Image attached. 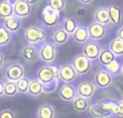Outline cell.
Instances as JSON below:
<instances>
[{"label":"cell","instance_id":"obj_32","mask_svg":"<svg viewBox=\"0 0 123 118\" xmlns=\"http://www.w3.org/2000/svg\"><path fill=\"white\" fill-rule=\"evenodd\" d=\"M31 80H29L28 77L24 76L22 80H19L18 82L16 83L17 86V90H18L19 93H27L28 92V88H29V85Z\"/></svg>","mask_w":123,"mask_h":118},{"label":"cell","instance_id":"obj_5","mask_svg":"<svg viewBox=\"0 0 123 118\" xmlns=\"http://www.w3.org/2000/svg\"><path fill=\"white\" fill-rule=\"evenodd\" d=\"M115 76H112L108 71L105 69H100L94 74L93 76V84L96 86V88L99 89H107L111 87L115 83Z\"/></svg>","mask_w":123,"mask_h":118},{"label":"cell","instance_id":"obj_30","mask_svg":"<svg viewBox=\"0 0 123 118\" xmlns=\"http://www.w3.org/2000/svg\"><path fill=\"white\" fill-rule=\"evenodd\" d=\"M58 85H60V80H58V78L48 83V84H42L43 95H51V93L55 92L58 88Z\"/></svg>","mask_w":123,"mask_h":118},{"label":"cell","instance_id":"obj_15","mask_svg":"<svg viewBox=\"0 0 123 118\" xmlns=\"http://www.w3.org/2000/svg\"><path fill=\"white\" fill-rule=\"evenodd\" d=\"M93 21L98 23L100 25L109 26L110 24V15H109V9L108 5H102L97 6L93 13Z\"/></svg>","mask_w":123,"mask_h":118},{"label":"cell","instance_id":"obj_23","mask_svg":"<svg viewBox=\"0 0 123 118\" xmlns=\"http://www.w3.org/2000/svg\"><path fill=\"white\" fill-rule=\"evenodd\" d=\"M2 25L6 27V29L8 31H10L11 33H15L17 32L22 27V19L18 18L16 16H13L11 18H8L3 21Z\"/></svg>","mask_w":123,"mask_h":118},{"label":"cell","instance_id":"obj_36","mask_svg":"<svg viewBox=\"0 0 123 118\" xmlns=\"http://www.w3.org/2000/svg\"><path fill=\"white\" fill-rule=\"evenodd\" d=\"M116 38L120 39L123 41V25H121L119 27V29L117 30V33H116Z\"/></svg>","mask_w":123,"mask_h":118},{"label":"cell","instance_id":"obj_20","mask_svg":"<svg viewBox=\"0 0 123 118\" xmlns=\"http://www.w3.org/2000/svg\"><path fill=\"white\" fill-rule=\"evenodd\" d=\"M79 26L80 25L78 24L77 19L74 18V17H70V16L64 17L63 21H62V23H61V27L63 28V29L65 30L70 37L74 36V33L76 32V30L78 29Z\"/></svg>","mask_w":123,"mask_h":118},{"label":"cell","instance_id":"obj_21","mask_svg":"<svg viewBox=\"0 0 123 118\" xmlns=\"http://www.w3.org/2000/svg\"><path fill=\"white\" fill-rule=\"evenodd\" d=\"M74 42L79 43V44H85L86 42L90 41V36H89V30H87V26L80 25L78 27V29L76 30V32L72 36Z\"/></svg>","mask_w":123,"mask_h":118},{"label":"cell","instance_id":"obj_40","mask_svg":"<svg viewBox=\"0 0 123 118\" xmlns=\"http://www.w3.org/2000/svg\"><path fill=\"white\" fill-rule=\"evenodd\" d=\"M120 74L123 76V63H122V67H121V71H120Z\"/></svg>","mask_w":123,"mask_h":118},{"label":"cell","instance_id":"obj_34","mask_svg":"<svg viewBox=\"0 0 123 118\" xmlns=\"http://www.w3.org/2000/svg\"><path fill=\"white\" fill-rule=\"evenodd\" d=\"M113 116L123 118V98L116 101L115 108H113Z\"/></svg>","mask_w":123,"mask_h":118},{"label":"cell","instance_id":"obj_16","mask_svg":"<svg viewBox=\"0 0 123 118\" xmlns=\"http://www.w3.org/2000/svg\"><path fill=\"white\" fill-rule=\"evenodd\" d=\"M58 96L63 101L65 102H72L77 97V87H74L72 84H63L58 90Z\"/></svg>","mask_w":123,"mask_h":118},{"label":"cell","instance_id":"obj_33","mask_svg":"<svg viewBox=\"0 0 123 118\" xmlns=\"http://www.w3.org/2000/svg\"><path fill=\"white\" fill-rule=\"evenodd\" d=\"M48 5L51 6L53 10L57 11V12H61V11H63L64 9H65L66 1L65 0H49Z\"/></svg>","mask_w":123,"mask_h":118},{"label":"cell","instance_id":"obj_25","mask_svg":"<svg viewBox=\"0 0 123 118\" xmlns=\"http://www.w3.org/2000/svg\"><path fill=\"white\" fill-rule=\"evenodd\" d=\"M116 59H117V57L111 53V51L109 48H102L99 54V58H98V61H99V63L102 65L106 67V65H108L109 63H111Z\"/></svg>","mask_w":123,"mask_h":118},{"label":"cell","instance_id":"obj_28","mask_svg":"<svg viewBox=\"0 0 123 118\" xmlns=\"http://www.w3.org/2000/svg\"><path fill=\"white\" fill-rule=\"evenodd\" d=\"M12 40V33L6 29L3 25H0V47L6 46Z\"/></svg>","mask_w":123,"mask_h":118},{"label":"cell","instance_id":"obj_13","mask_svg":"<svg viewBox=\"0 0 123 118\" xmlns=\"http://www.w3.org/2000/svg\"><path fill=\"white\" fill-rule=\"evenodd\" d=\"M19 57L26 63L36 62L39 59L38 57V45L25 44L19 51Z\"/></svg>","mask_w":123,"mask_h":118},{"label":"cell","instance_id":"obj_35","mask_svg":"<svg viewBox=\"0 0 123 118\" xmlns=\"http://www.w3.org/2000/svg\"><path fill=\"white\" fill-rule=\"evenodd\" d=\"M0 118H16V114L14 111L6 108V110L0 111Z\"/></svg>","mask_w":123,"mask_h":118},{"label":"cell","instance_id":"obj_39","mask_svg":"<svg viewBox=\"0 0 123 118\" xmlns=\"http://www.w3.org/2000/svg\"><path fill=\"white\" fill-rule=\"evenodd\" d=\"M4 96V82L0 80V97Z\"/></svg>","mask_w":123,"mask_h":118},{"label":"cell","instance_id":"obj_4","mask_svg":"<svg viewBox=\"0 0 123 118\" xmlns=\"http://www.w3.org/2000/svg\"><path fill=\"white\" fill-rule=\"evenodd\" d=\"M58 78V68L52 64H44L37 71V80L41 84H48Z\"/></svg>","mask_w":123,"mask_h":118},{"label":"cell","instance_id":"obj_8","mask_svg":"<svg viewBox=\"0 0 123 118\" xmlns=\"http://www.w3.org/2000/svg\"><path fill=\"white\" fill-rule=\"evenodd\" d=\"M77 77H78V74L76 73L70 63L62 64L58 68V80L64 84H72L77 80Z\"/></svg>","mask_w":123,"mask_h":118},{"label":"cell","instance_id":"obj_38","mask_svg":"<svg viewBox=\"0 0 123 118\" xmlns=\"http://www.w3.org/2000/svg\"><path fill=\"white\" fill-rule=\"evenodd\" d=\"M92 2H93L92 0H78V3L81 4V5H89Z\"/></svg>","mask_w":123,"mask_h":118},{"label":"cell","instance_id":"obj_31","mask_svg":"<svg viewBox=\"0 0 123 118\" xmlns=\"http://www.w3.org/2000/svg\"><path fill=\"white\" fill-rule=\"evenodd\" d=\"M18 90H17L16 83L14 82H4V96L6 97H14L17 95Z\"/></svg>","mask_w":123,"mask_h":118},{"label":"cell","instance_id":"obj_19","mask_svg":"<svg viewBox=\"0 0 123 118\" xmlns=\"http://www.w3.org/2000/svg\"><path fill=\"white\" fill-rule=\"evenodd\" d=\"M109 15H110V24L112 26H121L122 24V11L118 4H110L108 5Z\"/></svg>","mask_w":123,"mask_h":118},{"label":"cell","instance_id":"obj_17","mask_svg":"<svg viewBox=\"0 0 123 118\" xmlns=\"http://www.w3.org/2000/svg\"><path fill=\"white\" fill-rule=\"evenodd\" d=\"M51 38H52L53 43L56 45V46L66 44V43L70 40V36L61 27V26L60 27H57L53 32H52Z\"/></svg>","mask_w":123,"mask_h":118},{"label":"cell","instance_id":"obj_9","mask_svg":"<svg viewBox=\"0 0 123 118\" xmlns=\"http://www.w3.org/2000/svg\"><path fill=\"white\" fill-rule=\"evenodd\" d=\"M96 89L97 88L92 80H82L77 86V93H78V97L90 101L95 95Z\"/></svg>","mask_w":123,"mask_h":118},{"label":"cell","instance_id":"obj_11","mask_svg":"<svg viewBox=\"0 0 123 118\" xmlns=\"http://www.w3.org/2000/svg\"><path fill=\"white\" fill-rule=\"evenodd\" d=\"M41 17H42V24L45 27H54L60 23V12L53 10L49 5L43 9Z\"/></svg>","mask_w":123,"mask_h":118},{"label":"cell","instance_id":"obj_26","mask_svg":"<svg viewBox=\"0 0 123 118\" xmlns=\"http://www.w3.org/2000/svg\"><path fill=\"white\" fill-rule=\"evenodd\" d=\"M72 104V107L76 112H79V113H82V112H86L90 107V101L89 100H85L83 98H80V97H77L74 101L71 102Z\"/></svg>","mask_w":123,"mask_h":118},{"label":"cell","instance_id":"obj_24","mask_svg":"<svg viewBox=\"0 0 123 118\" xmlns=\"http://www.w3.org/2000/svg\"><path fill=\"white\" fill-rule=\"evenodd\" d=\"M109 49L116 57H122L123 56V41L118 38H115L109 43Z\"/></svg>","mask_w":123,"mask_h":118},{"label":"cell","instance_id":"obj_14","mask_svg":"<svg viewBox=\"0 0 123 118\" xmlns=\"http://www.w3.org/2000/svg\"><path fill=\"white\" fill-rule=\"evenodd\" d=\"M14 16L18 18H27L31 14V5L27 3L26 0H15L13 1Z\"/></svg>","mask_w":123,"mask_h":118},{"label":"cell","instance_id":"obj_10","mask_svg":"<svg viewBox=\"0 0 123 118\" xmlns=\"http://www.w3.org/2000/svg\"><path fill=\"white\" fill-rule=\"evenodd\" d=\"M100 51H102V48H100L99 44H98V42H95V41L90 40L89 42L82 45V54L90 61L98 60Z\"/></svg>","mask_w":123,"mask_h":118},{"label":"cell","instance_id":"obj_3","mask_svg":"<svg viewBox=\"0 0 123 118\" xmlns=\"http://www.w3.org/2000/svg\"><path fill=\"white\" fill-rule=\"evenodd\" d=\"M57 55V46L53 43V41L45 40L44 42L38 45V57L45 64H51L54 62Z\"/></svg>","mask_w":123,"mask_h":118},{"label":"cell","instance_id":"obj_18","mask_svg":"<svg viewBox=\"0 0 123 118\" xmlns=\"http://www.w3.org/2000/svg\"><path fill=\"white\" fill-rule=\"evenodd\" d=\"M37 118H56V110L50 103H42L37 110Z\"/></svg>","mask_w":123,"mask_h":118},{"label":"cell","instance_id":"obj_27","mask_svg":"<svg viewBox=\"0 0 123 118\" xmlns=\"http://www.w3.org/2000/svg\"><path fill=\"white\" fill-rule=\"evenodd\" d=\"M27 95L31 96V97H40L41 95H43V87L42 84L39 82L38 80H32L30 82L29 88H28Z\"/></svg>","mask_w":123,"mask_h":118},{"label":"cell","instance_id":"obj_12","mask_svg":"<svg viewBox=\"0 0 123 118\" xmlns=\"http://www.w3.org/2000/svg\"><path fill=\"white\" fill-rule=\"evenodd\" d=\"M87 30H89L90 40L98 42L103 40L107 36V27L104 25H100L95 21H91L87 25Z\"/></svg>","mask_w":123,"mask_h":118},{"label":"cell","instance_id":"obj_22","mask_svg":"<svg viewBox=\"0 0 123 118\" xmlns=\"http://www.w3.org/2000/svg\"><path fill=\"white\" fill-rule=\"evenodd\" d=\"M13 16H14L13 1H9V0L0 1V17L6 21V19L11 18Z\"/></svg>","mask_w":123,"mask_h":118},{"label":"cell","instance_id":"obj_29","mask_svg":"<svg viewBox=\"0 0 123 118\" xmlns=\"http://www.w3.org/2000/svg\"><path fill=\"white\" fill-rule=\"evenodd\" d=\"M121 67H122V63L120 62L119 60L116 59V60H113L111 63H109L108 65H106V67H105V70L108 71L112 76H117L118 74H120Z\"/></svg>","mask_w":123,"mask_h":118},{"label":"cell","instance_id":"obj_1","mask_svg":"<svg viewBox=\"0 0 123 118\" xmlns=\"http://www.w3.org/2000/svg\"><path fill=\"white\" fill-rule=\"evenodd\" d=\"M116 101L113 100H103L97 103H93L90 105L89 112L92 118H112L113 108H115Z\"/></svg>","mask_w":123,"mask_h":118},{"label":"cell","instance_id":"obj_6","mask_svg":"<svg viewBox=\"0 0 123 118\" xmlns=\"http://www.w3.org/2000/svg\"><path fill=\"white\" fill-rule=\"evenodd\" d=\"M70 64L72 65V68L74 69L76 73L78 75H85L91 71L92 68V61H90L89 59L85 57L82 53L76 55L72 58Z\"/></svg>","mask_w":123,"mask_h":118},{"label":"cell","instance_id":"obj_7","mask_svg":"<svg viewBox=\"0 0 123 118\" xmlns=\"http://www.w3.org/2000/svg\"><path fill=\"white\" fill-rule=\"evenodd\" d=\"M25 76V69L21 62H12L6 69V82L17 83L19 80Z\"/></svg>","mask_w":123,"mask_h":118},{"label":"cell","instance_id":"obj_2","mask_svg":"<svg viewBox=\"0 0 123 118\" xmlns=\"http://www.w3.org/2000/svg\"><path fill=\"white\" fill-rule=\"evenodd\" d=\"M24 39L27 42V44L37 45L44 42L47 40V32L45 28L39 25L29 26L24 31Z\"/></svg>","mask_w":123,"mask_h":118},{"label":"cell","instance_id":"obj_37","mask_svg":"<svg viewBox=\"0 0 123 118\" xmlns=\"http://www.w3.org/2000/svg\"><path fill=\"white\" fill-rule=\"evenodd\" d=\"M4 63H6V58H4V55L0 52V70L4 67Z\"/></svg>","mask_w":123,"mask_h":118}]
</instances>
